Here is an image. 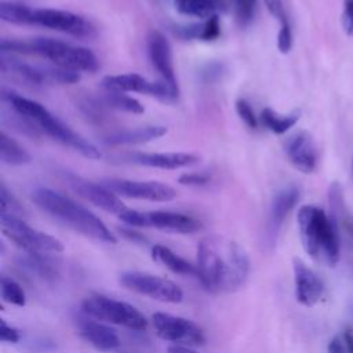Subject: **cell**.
<instances>
[{
    "instance_id": "44dd1931",
    "label": "cell",
    "mask_w": 353,
    "mask_h": 353,
    "mask_svg": "<svg viewBox=\"0 0 353 353\" xmlns=\"http://www.w3.org/2000/svg\"><path fill=\"white\" fill-rule=\"evenodd\" d=\"M299 196H301V192L295 185L285 186L276 193V196L272 200L269 216H268V225H266L268 239L270 240L276 239L285 218L296 205Z\"/></svg>"
},
{
    "instance_id": "d590c367",
    "label": "cell",
    "mask_w": 353,
    "mask_h": 353,
    "mask_svg": "<svg viewBox=\"0 0 353 353\" xmlns=\"http://www.w3.org/2000/svg\"><path fill=\"white\" fill-rule=\"evenodd\" d=\"M211 181V175L207 172H189V174H182L178 178V182L181 185L186 186H205Z\"/></svg>"
},
{
    "instance_id": "ab89813d",
    "label": "cell",
    "mask_w": 353,
    "mask_h": 353,
    "mask_svg": "<svg viewBox=\"0 0 353 353\" xmlns=\"http://www.w3.org/2000/svg\"><path fill=\"white\" fill-rule=\"evenodd\" d=\"M342 23L346 34L353 37V0H343Z\"/></svg>"
},
{
    "instance_id": "f546056e",
    "label": "cell",
    "mask_w": 353,
    "mask_h": 353,
    "mask_svg": "<svg viewBox=\"0 0 353 353\" xmlns=\"http://www.w3.org/2000/svg\"><path fill=\"white\" fill-rule=\"evenodd\" d=\"M0 290H1V298L4 302L15 305V306H25L26 305V295L23 288L18 281H15L12 277L3 274L0 281Z\"/></svg>"
},
{
    "instance_id": "8fae6325",
    "label": "cell",
    "mask_w": 353,
    "mask_h": 353,
    "mask_svg": "<svg viewBox=\"0 0 353 353\" xmlns=\"http://www.w3.org/2000/svg\"><path fill=\"white\" fill-rule=\"evenodd\" d=\"M152 324L157 336L172 345L193 346L205 341L203 330L186 317L157 312L152 314Z\"/></svg>"
},
{
    "instance_id": "4dcf8cb0",
    "label": "cell",
    "mask_w": 353,
    "mask_h": 353,
    "mask_svg": "<svg viewBox=\"0 0 353 353\" xmlns=\"http://www.w3.org/2000/svg\"><path fill=\"white\" fill-rule=\"evenodd\" d=\"M0 207H1L0 214H10V215L19 216V218L23 214L22 205L19 204L17 197L7 189V186L4 183H1V186H0Z\"/></svg>"
},
{
    "instance_id": "9a60e30c",
    "label": "cell",
    "mask_w": 353,
    "mask_h": 353,
    "mask_svg": "<svg viewBox=\"0 0 353 353\" xmlns=\"http://www.w3.org/2000/svg\"><path fill=\"white\" fill-rule=\"evenodd\" d=\"M73 320H74L77 334L95 349L102 352H109L120 346L119 335L114 332V330L106 325V323L92 319L84 314L83 312L74 316Z\"/></svg>"
},
{
    "instance_id": "4fadbf2b",
    "label": "cell",
    "mask_w": 353,
    "mask_h": 353,
    "mask_svg": "<svg viewBox=\"0 0 353 353\" xmlns=\"http://www.w3.org/2000/svg\"><path fill=\"white\" fill-rule=\"evenodd\" d=\"M117 196L148 200V201H171L176 192L172 186L159 181H131V179H105L102 182Z\"/></svg>"
},
{
    "instance_id": "d6a6232c",
    "label": "cell",
    "mask_w": 353,
    "mask_h": 353,
    "mask_svg": "<svg viewBox=\"0 0 353 353\" xmlns=\"http://www.w3.org/2000/svg\"><path fill=\"white\" fill-rule=\"evenodd\" d=\"M234 6H236V14H237L239 22L243 26L248 25L254 18L256 0H234Z\"/></svg>"
},
{
    "instance_id": "cb8c5ba5",
    "label": "cell",
    "mask_w": 353,
    "mask_h": 353,
    "mask_svg": "<svg viewBox=\"0 0 353 353\" xmlns=\"http://www.w3.org/2000/svg\"><path fill=\"white\" fill-rule=\"evenodd\" d=\"M175 8L188 17L201 19L211 18L219 11L226 10V0H174Z\"/></svg>"
},
{
    "instance_id": "7c38bea8",
    "label": "cell",
    "mask_w": 353,
    "mask_h": 353,
    "mask_svg": "<svg viewBox=\"0 0 353 353\" xmlns=\"http://www.w3.org/2000/svg\"><path fill=\"white\" fill-rule=\"evenodd\" d=\"M32 25L62 32L80 39L92 37L95 34V29L88 19L79 14L57 8H34Z\"/></svg>"
},
{
    "instance_id": "4316f807",
    "label": "cell",
    "mask_w": 353,
    "mask_h": 353,
    "mask_svg": "<svg viewBox=\"0 0 353 353\" xmlns=\"http://www.w3.org/2000/svg\"><path fill=\"white\" fill-rule=\"evenodd\" d=\"M33 10L29 6L14 1H3L0 4V18L14 25H32Z\"/></svg>"
},
{
    "instance_id": "f35d334b",
    "label": "cell",
    "mask_w": 353,
    "mask_h": 353,
    "mask_svg": "<svg viewBox=\"0 0 353 353\" xmlns=\"http://www.w3.org/2000/svg\"><path fill=\"white\" fill-rule=\"evenodd\" d=\"M0 338L3 342L7 343H17L21 341V332L14 325L8 324L4 319H1V328H0Z\"/></svg>"
},
{
    "instance_id": "3957f363",
    "label": "cell",
    "mask_w": 353,
    "mask_h": 353,
    "mask_svg": "<svg viewBox=\"0 0 353 353\" xmlns=\"http://www.w3.org/2000/svg\"><path fill=\"white\" fill-rule=\"evenodd\" d=\"M298 228L302 245L312 259L320 265L334 266L339 261V226L324 210L303 205L298 211Z\"/></svg>"
},
{
    "instance_id": "30bf717a",
    "label": "cell",
    "mask_w": 353,
    "mask_h": 353,
    "mask_svg": "<svg viewBox=\"0 0 353 353\" xmlns=\"http://www.w3.org/2000/svg\"><path fill=\"white\" fill-rule=\"evenodd\" d=\"M102 87L105 91L117 92H138L152 95L164 102H172L178 98L179 90L170 85L163 80L150 81L138 73L109 74L102 79Z\"/></svg>"
},
{
    "instance_id": "484cf974",
    "label": "cell",
    "mask_w": 353,
    "mask_h": 353,
    "mask_svg": "<svg viewBox=\"0 0 353 353\" xmlns=\"http://www.w3.org/2000/svg\"><path fill=\"white\" fill-rule=\"evenodd\" d=\"M299 110H295L290 114H279L270 108H265L261 112V120L263 125L270 130L274 134H284L291 127L295 125V123L299 120Z\"/></svg>"
},
{
    "instance_id": "8992f818",
    "label": "cell",
    "mask_w": 353,
    "mask_h": 353,
    "mask_svg": "<svg viewBox=\"0 0 353 353\" xmlns=\"http://www.w3.org/2000/svg\"><path fill=\"white\" fill-rule=\"evenodd\" d=\"M81 312L103 323L123 325L134 331L148 327L146 317L131 303L105 295H91L81 302Z\"/></svg>"
},
{
    "instance_id": "6da1fadb",
    "label": "cell",
    "mask_w": 353,
    "mask_h": 353,
    "mask_svg": "<svg viewBox=\"0 0 353 353\" xmlns=\"http://www.w3.org/2000/svg\"><path fill=\"white\" fill-rule=\"evenodd\" d=\"M250 273L247 252L236 241L211 234L197 245V277L212 292H233L244 285Z\"/></svg>"
},
{
    "instance_id": "b9f144b4",
    "label": "cell",
    "mask_w": 353,
    "mask_h": 353,
    "mask_svg": "<svg viewBox=\"0 0 353 353\" xmlns=\"http://www.w3.org/2000/svg\"><path fill=\"white\" fill-rule=\"evenodd\" d=\"M167 353H199V352H196L190 346H185V345H170L167 347Z\"/></svg>"
},
{
    "instance_id": "7402d4cb",
    "label": "cell",
    "mask_w": 353,
    "mask_h": 353,
    "mask_svg": "<svg viewBox=\"0 0 353 353\" xmlns=\"http://www.w3.org/2000/svg\"><path fill=\"white\" fill-rule=\"evenodd\" d=\"M167 134V128L163 125H146L131 130H123L105 137L103 142L110 146L120 145H141L146 142H152L154 139L161 138Z\"/></svg>"
},
{
    "instance_id": "8d00e7d4",
    "label": "cell",
    "mask_w": 353,
    "mask_h": 353,
    "mask_svg": "<svg viewBox=\"0 0 353 353\" xmlns=\"http://www.w3.org/2000/svg\"><path fill=\"white\" fill-rule=\"evenodd\" d=\"M268 11L280 22V26L290 25L283 0H263Z\"/></svg>"
},
{
    "instance_id": "74e56055",
    "label": "cell",
    "mask_w": 353,
    "mask_h": 353,
    "mask_svg": "<svg viewBox=\"0 0 353 353\" xmlns=\"http://www.w3.org/2000/svg\"><path fill=\"white\" fill-rule=\"evenodd\" d=\"M292 47V32L290 25L280 26L279 34H277V48L281 54H288Z\"/></svg>"
},
{
    "instance_id": "5b68a950",
    "label": "cell",
    "mask_w": 353,
    "mask_h": 353,
    "mask_svg": "<svg viewBox=\"0 0 353 353\" xmlns=\"http://www.w3.org/2000/svg\"><path fill=\"white\" fill-rule=\"evenodd\" d=\"M29 55H40L52 62V65L73 70L94 73L99 68L97 55L80 46H73L66 41H61L51 37H36L28 40Z\"/></svg>"
},
{
    "instance_id": "9c48e42d",
    "label": "cell",
    "mask_w": 353,
    "mask_h": 353,
    "mask_svg": "<svg viewBox=\"0 0 353 353\" xmlns=\"http://www.w3.org/2000/svg\"><path fill=\"white\" fill-rule=\"evenodd\" d=\"M121 285L137 294L164 303H179L183 299V291L174 281L146 272L128 270L119 277Z\"/></svg>"
},
{
    "instance_id": "2e32d148",
    "label": "cell",
    "mask_w": 353,
    "mask_h": 353,
    "mask_svg": "<svg viewBox=\"0 0 353 353\" xmlns=\"http://www.w3.org/2000/svg\"><path fill=\"white\" fill-rule=\"evenodd\" d=\"M141 228H154L170 233L190 234L203 229V223L190 215L174 211H142Z\"/></svg>"
},
{
    "instance_id": "52a82bcc",
    "label": "cell",
    "mask_w": 353,
    "mask_h": 353,
    "mask_svg": "<svg viewBox=\"0 0 353 353\" xmlns=\"http://www.w3.org/2000/svg\"><path fill=\"white\" fill-rule=\"evenodd\" d=\"M0 226L3 234L28 254L48 255L63 251L61 240L29 226L19 216L0 214Z\"/></svg>"
},
{
    "instance_id": "e0dca14e",
    "label": "cell",
    "mask_w": 353,
    "mask_h": 353,
    "mask_svg": "<svg viewBox=\"0 0 353 353\" xmlns=\"http://www.w3.org/2000/svg\"><path fill=\"white\" fill-rule=\"evenodd\" d=\"M148 55L152 66L160 74V80L178 88L171 44L159 30H150L148 36Z\"/></svg>"
},
{
    "instance_id": "83f0119b",
    "label": "cell",
    "mask_w": 353,
    "mask_h": 353,
    "mask_svg": "<svg viewBox=\"0 0 353 353\" xmlns=\"http://www.w3.org/2000/svg\"><path fill=\"white\" fill-rule=\"evenodd\" d=\"M103 99H105V103L109 105L110 108H114L117 110H123V112H127V113L141 114L145 110L142 103L138 99L127 95L125 92L106 91Z\"/></svg>"
},
{
    "instance_id": "ffe728a7",
    "label": "cell",
    "mask_w": 353,
    "mask_h": 353,
    "mask_svg": "<svg viewBox=\"0 0 353 353\" xmlns=\"http://www.w3.org/2000/svg\"><path fill=\"white\" fill-rule=\"evenodd\" d=\"M290 163L301 172L310 174L317 165V150L312 135L307 131H298L284 143Z\"/></svg>"
},
{
    "instance_id": "ac0fdd59",
    "label": "cell",
    "mask_w": 353,
    "mask_h": 353,
    "mask_svg": "<svg viewBox=\"0 0 353 353\" xmlns=\"http://www.w3.org/2000/svg\"><path fill=\"white\" fill-rule=\"evenodd\" d=\"M121 163L161 168V170H178L199 163V157L193 153L183 152H163V153H125L120 156Z\"/></svg>"
},
{
    "instance_id": "d6986e66",
    "label": "cell",
    "mask_w": 353,
    "mask_h": 353,
    "mask_svg": "<svg viewBox=\"0 0 353 353\" xmlns=\"http://www.w3.org/2000/svg\"><path fill=\"white\" fill-rule=\"evenodd\" d=\"M294 284L296 301L303 306H314L324 295V283L303 261L294 259Z\"/></svg>"
},
{
    "instance_id": "5bb4252c",
    "label": "cell",
    "mask_w": 353,
    "mask_h": 353,
    "mask_svg": "<svg viewBox=\"0 0 353 353\" xmlns=\"http://www.w3.org/2000/svg\"><path fill=\"white\" fill-rule=\"evenodd\" d=\"M66 181L79 196L106 212H112L119 216L123 211L127 210V205L119 199V196L109 190L103 183L87 181L74 174H66Z\"/></svg>"
},
{
    "instance_id": "ba28073f",
    "label": "cell",
    "mask_w": 353,
    "mask_h": 353,
    "mask_svg": "<svg viewBox=\"0 0 353 353\" xmlns=\"http://www.w3.org/2000/svg\"><path fill=\"white\" fill-rule=\"evenodd\" d=\"M1 72L11 74L32 85L46 84H74L80 80V73L59 66L29 65L14 58L1 55Z\"/></svg>"
},
{
    "instance_id": "603a6c76",
    "label": "cell",
    "mask_w": 353,
    "mask_h": 353,
    "mask_svg": "<svg viewBox=\"0 0 353 353\" xmlns=\"http://www.w3.org/2000/svg\"><path fill=\"white\" fill-rule=\"evenodd\" d=\"M152 258L175 274L197 276V266L192 265L189 261L179 256L165 245H161V244L153 245Z\"/></svg>"
},
{
    "instance_id": "836d02e7",
    "label": "cell",
    "mask_w": 353,
    "mask_h": 353,
    "mask_svg": "<svg viewBox=\"0 0 353 353\" xmlns=\"http://www.w3.org/2000/svg\"><path fill=\"white\" fill-rule=\"evenodd\" d=\"M236 112L239 117L250 127V128H256L258 127V119L251 108V105L245 99H237L236 101Z\"/></svg>"
},
{
    "instance_id": "f1b7e54d",
    "label": "cell",
    "mask_w": 353,
    "mask_h": 353,
    "mask_svg": "<svg viewBox=\"0 0 353 353\" xmlns=\"http://www.w3.org/2000/svg\"><path fill=\"white\" fill-rule=\"evenodd\" d=\"M21 265L43 279H54L57 276V269L50 263L46 255L28 254L21 259Z\"/></svg>"
},
{
    "instance_id": "1f68e13d",
    "label": "cell",
    "mask_w": 353,
    "mask_h": 353,
    "mask_svg": "<svg viewBox=\"0 0 353 353\" xmlns=\"http://www.w3.org/2000/svg\"><path fill=\"white\" fill-rule=\"evenodd\" d=\"M327 353H353V334L350 331L336 334L328 343Z\"/></svg>"
},
{
    "instance_id": "7bdbcfd3",
    "label": "cell",
    "mask_w": 353,
    "mask_h": 353,
    "mask_svg": "<svg viewBox=\"0 0 353 353\" xmlns=\"http://www.w3.org/2000/svg\"><path fill=\"white\" fill-rule=\"evenodd\" d=\"M349 310H350V314H352V317H353V302H352V305H350Z\"/></svg>"
},
{
    "instance_id": "60d3db41",
    "label": "cell",
    "mask_w": 353,
    "mask_h": 353,
    "mask_svg": "<svg viewBox=\"0 0 353 353\" xmlns=\"http://www.w3.org/2000/svg\"><path fill=\"white\" fill-rule=\"evenodd\" d=\"M119 230H120V233H121L127 240H130V241H132V243H146L145 236L141 234V233L137 232V230L127 229V228H121V229H119Z\"/></svg>"
},
{
    "instance_id": "e575fe53",
    "label": "cell",
    "mask_w": 353,
    "mask_h": 353,
    "mask_svg": "<svg viewBox=\"0 0 353 353\" xmlns=\"http://www.w3.org/2000/svg\"><path fill=\"white\" fill-rule=\"evenodd\" d=\"M219 33H221V26H219L218 15L207 18L203 22V32H201V40L203 41L215 40L219 36Z\"/></svg>"
},
{
    "instance_id": "277c9868",
    "label": "cell",
    "mask_w": 353,
    "mask_h": 353,
    "mask_svg": "<svg viewBox=\"0 0 353 353\" xmlns=\"http://www.w3.org/2000/svg\"><path fill=\"white\" fill-rule=\"evenodd\" d=\"M1 97L3 101L7 102L15 113L28 119L41 132L47 134L52 139L72 148L85 159L97 160L101 157V152L97 149V146H94L91 142L69 128L65 123H62L58 117L48 112V109H46L41 103L22 97L14 91H3Z\"/></svg>"
},
{
    "instance_id": "7a4b0ae2",
    "label": "cell",
    "mask_w": 353,
    "mask_h": 353,
    "mask_svg": "<svg viewBox=\"0 0 353 353\" xmlns=\"http://www.w3.org/2000/svg\"><path fill=\"white\" fill-rule=\"evenodd\" d=\"M33 203L62 225L102 243H117L116 236L99 216L68 196L50 188L39 186L32 192Z\"/></svg>"
},
{
    "instance_id": "d4e9b609",
    "label": "cell",
    "mask_w": 353,
    "mask_h": 353,
    "mask_svg": "<svg viewBox=\"0 0 353 353\" xmlns=\"http://www.w3.org/2000/svg\"><path fill=\"white\" fill-rule=\"evenodd\" d=\"M0 160L7 165H25L32 161V156L6 131L0 134Z\"/></svg>"
}]
</instances>
